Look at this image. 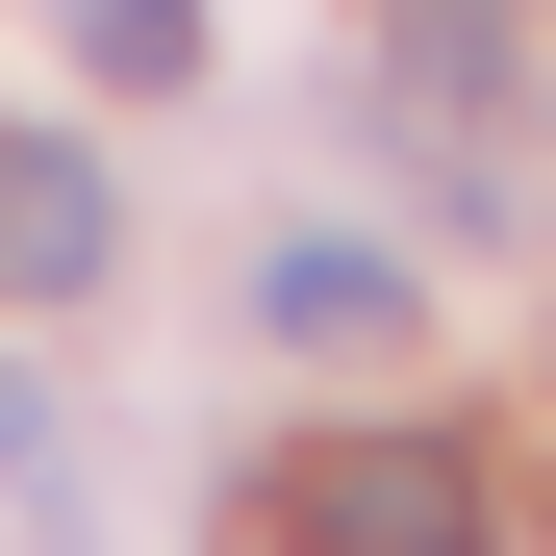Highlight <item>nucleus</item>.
<instances>
[{
    "label": "nucleus",
    "mask_w": 556,
    "mask_h": 556,
    "mask_svg": "<svg viewBox=\"0 0 556 556\" xmlns=\"http://www.w3.org/2000/svg\"><path fill=\"white\" fill-rule=\"evenodd\" d=\"M278 531H304V556H506V506H481V455H455V430H354V455H304Z\"/></svg>",
    "instance_id": "f257e3e1"
},
{
    "label": "nucleus",
    "mask_w": 556,
    "mask_h": 556,
    "mask_svg": "<svg viewBox=\"0 0 556 556\" xmlns=\"http://www.w3.org/2000/svg\"><path fill=\"white\" fill-rule=\"evenodd\" d=\"M102 253H127L102 152L76 127H0V304H102Z\"/></svg>",
    "instance_id": "f03ea898"
},
{
    "label": "nucleus",
    "mask_w": 556,
    "mask_h": 556,
    "mask_svg": "<svg viewBox=\"0 0 556 556\" xmlns=\"http://www.w3.org/2000/svg\"><path fill=\"white\" fill-rule=\"evenodd\" d=\"M405 304H430V278H405L380 228H278V253H253V329H278V354H405Z\"/></svg>",
    "instance_id": "7ed1b4c3"
},
{
    "label": "nucleus",
    "mask_w": 556,
    "mask_h": 556,
    "mask_svg": "<svg viewBox=\"0 0 556 556\" xmlns=\"http://www.w3.org/2000/svg\"><path fill=\"white\" fill-rule=\"evenodd\" d=\"M380 102L481 177V102H506V0H380Z\"/></svg>",
    "instance_id": "20e7f679"
},
{
    "label": "nucleus",
    "mask_w": 556,
    "mask_h": 556,
    "mask_svg": "<svg viewBox=\"0 0 556 556\" xmlns=\"http://www.w3.org/2000/svg\"><path fill=\"white\" fill-rule=\"evenodd\" d=\"M76 76H127V102H177V76H203V0H76Z\"/></svg>",
    "instance_id": "39448f33"
}]
</instances>
